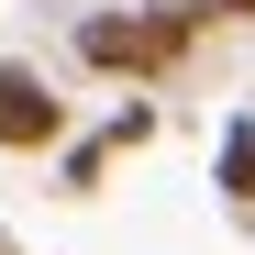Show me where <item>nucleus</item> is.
<instances>
[{"label":"nucleus","mask_w":255,"mask_h":255,"mask_svg":"<svg viewBox=\"0 0 255 255\" xmlns=\"http://www.w3.org/2000/svg\"><path fill=\"white\" fill-rule=\"evenodd\" d=\"M211 0H155V11H78V67L100 78H166L189 45H200Z\"/></svg>","instance_id":"nucleus-1"},{"label":"nucleus","mask_w":255,"mask_h":255,"mask_svg":"<svg viewBox=\"0 0 255 255\" xmlns=\"http://www.w3.org/2000/svg\"><path fill=\"white\" fill-rule=\"evenodd\" d=\"M56 133H67L56 78L22 67V56H0V155H56Z\"/></svg>","instance_id":"nucleus-2"},{"label":"nucleus","mask_w":255,"mask_h":255,"mask_svg":"<svg viewBox=\"0 0 255 255\" xmlns=\"http://www.w3.org/2000/svg\"><path fill=\"white\" fill-rule=\"evenodd\" d=\"M211 189H222L233 211H255V111L222 122V144H211Z\"/></svg>","instance_id":"nucleus-3"},{"label":"nucleus","mask_w":255,"mask_h":255,"mask_svg":"<svg viewBox=\"0 0 255 255\" xmlns=\"http://www.w3.org/2000/svg\"><path fill=\"white\" fill-rule=\"evenodd\" d=\"M100 133H111V155H133V144H155V100H122V111L100 122Z\"/></svg>","instance_id":"nucleus-4"},{"label":"nucleus","mask_w":255,"mask_h":255,"mask_svg":"<svg viewBox=\"0 0 255 255\" xmlns=\"http://www.w3.org/2000/svg\"><path fill=\"white\" fill-rule=\"evenodd\" d=\"M211 22H255V0H211Z\"/></svg>","instance_id":"nucleus-5"},{"label":"nucleus","mask_w":255,"mask_h":255,"mask_svg":"<svg viewBox=\"0 0 255 255\" xmlns=\"http://www.w3.org/2000/svg\"><path fill=\"white\" fill-rule=\"evenodd\" d=\"M0 255H22V244H11V233H0Z\"/></svg>","instance_id":"nucleus-6"}]
</instances>
